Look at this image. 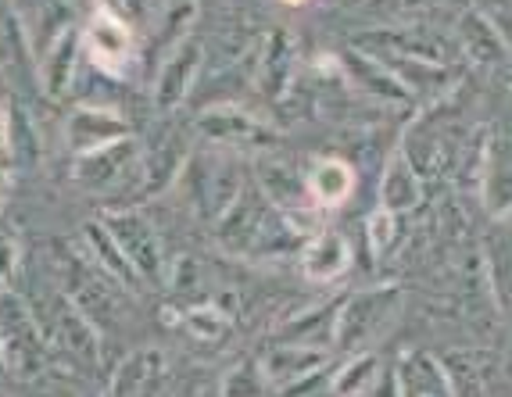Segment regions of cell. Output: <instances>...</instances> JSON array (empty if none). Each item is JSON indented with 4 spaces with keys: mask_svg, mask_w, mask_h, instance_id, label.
Returning a JSON list of instances; mask_svg holds the SVG:
<instances>
[{
    "mask_svg": "<svg viewBox=\"0 0 512 397\" xmlns=\"http://www.w3.org/2000/svg\"><path fill=\"white\" fill-rule=\"evenodd\" d=\"M230 319H233V315H226L219 305H201V308H190L180 322L187 326L190 333H194V337L219 340V337H226V330H230Z\"/></svg>",
    "mask_w": 512,
    "mask_h": 397,
    "instance_id": "27",
    "label": "cell"
},
{
    "mask_svg": "<svg viewBox=\"0 0 512 397\" xmlns=\"http://www.w3.org/2000/svg\"><path fill=\"white\" fill-rule=\"evenodd\" d=\"M0 372H8V369H4V355H0Z\"/></svg>",
    "mask_w": 512,
    "mask_h": 397,
    "instance_id": "36",
    "label": "cell"
},
{
    "mask_svg": "<svg viewBox=\"0 0 512 397\" xmlns=\"http://www.w3.org/2000/svg\"><path fill=\"white\" fill-rule=\"evenodd\" d=\"M308 197L316 208L330 212V208H341L351 194H355V169H351L344 158H319L305 176Z\"/></svg>",
    "mask_w": 512,
    "mask_h": 397,
    "instance_id": "18",
    "label": "cell"
},
{
    "mask_svg": "<svg viewBox=\"0 0 512 397\" xmlns=\"http://www.w3.org/2000/svg\"><path fill=\"white\" fill-rule=\"evenodd\" d=\"M398 305H402V290L398 287H369L344 297L337 305V319H333V344L348 347V351H362L369 340L384 333Z\"/></svg>",
    "mask_w": 512,
    "mask_h": 397,
    "instance_id": "2",
    "label": "cell"
},
{
    "mask_svg": "<svg viewBox=\"0 0 512 397\" xmlns=\"http://www.w3.org/2000/svg\"><path fill=\"white\" fill-rule=\"evenodd\" d=\"M122 136H133V126L122 111L104 108V104H79V108L69 111V119L61 126V140H65V151L72 158L101 151V147L115 144Z\"/></svg>",
    "mask_w": 512,
    "mask_h": 397,
    "instance_id": "7",
    "label": "cell"
},
{
    "mask_svg": "<svg viewBox=\"0 0 512 397\" xmlns=\"http://www.w3.org/2000/svg\"><path fill=\"white\" fill-rule=\"evenodd\" d=\"M54 330H58V340L69 347L72 355L97 362V326L65 294L54 297Z\"/></svg>",
    "mask_w": 512,
    "mask_h": 397,
    "instance_id": "21",
    "label": "cell"
},
{
    "mask_svg": "<svg viewBox=\"0 0 512 397\" xmlns=\"http://www.w3.org/2000/svg\"><path fill=\"white\" fill-rule=\"evenodd\" d=\"M36 76V54L29 40V26L11 0H0V79L11 86Z\"/></svg>",
    "mask_w": 512,
    "mask_h": 397,
    "instance_id": "12",
    "label": "cell"
},
{
    "mask_svg": "<svg viewBox=\"0 0 512 397\" xmlns=\"http://www.w3.org/2000/svg\"><path fill=\"white\" fill-rule=\"evenodd\" d=\"M276 212V204L262 194V186L255 190H240L233 197V204L219 215L215 222V240H219L222 251L233 254H255L258 237H262L265 222Z\"/></svg>",
    "mask_w": 512,
    "mask_h": 397,
    "instance_id": "6",
    "label": "cell"
},
{
    "mask_svg": "<svg viewBox=\"0 0 512 397\" xmlns=\"http://www.w3.org/2000/svg\"><path fill=\"white\" fill-rule=\"evenodd\" d=\"M419 201H423V179H419L409 154L394 151L384 165V179H380V208L402 215L412 212Z\"/></svg>",
    "mask_w": 512,
    "mask_h": 397,
    "instance_id": "16",
    "label": "cell"
},
{
    "mask_svg": "<svg viewBox=\"0 0 512 397\" xmlns=\"http://www.w3.org/2000/svg\"><path fill=\"white\" fill-rule=\"evenodd\" d=\"M187 165V144L180 133L158 136L144 154H140V197H154L169 190L172 179Z\"/></svg>",
    "mask_w": 512,
    "mask_h": 397,
    "instance_id": "14",
    "label": "cell"
},
{
    "mask_svg": "<svg viewBox=\"0 0 512 397\" xmlns=\"http://www.w3.org/2000/svg\"><path fill=\"white\" fill-rule=\"evenodd\" d=\"M140 154H144V144H140L137 136H122V140L101 147V151L76 158L72 179H76V186L90 190V194H111L126 179H140Z\"/></svg>",
    "mask_w": 512,
    "mask_h": 397,
    "instance_id": "4",
    "label": "cell"
},
{
    "mask_svg": "<svg viewBox=\"0 0 512 397\" xmlns=\"http://www.w3.org/2000/svg\"><path fill=\"white\" fill-rule=\"evenodd\" d=\"M283 4H291V8H298V4H305V0H283Z\"/></svg>",
    "mask_w": 512,
    "mask_h": 397,
    "instance_id": "34",
    "label": "cell"
},
{
    "mask_svg": "<svg viewBox=\"0 0 512 397\" xmlns=\"http://www.w3.org/2000/svg\"><path fill=\"white\" fill-rule=\"evenodd\" d=\"M8 104L11 97L4 93V79H0V154H4V129H8Z\"/></svg>",
    "mask_w": 512,
    "mask_h": 397,
    "instance_id": "32",
    "label": "cell"
},
{
    "mask_svg": "<svg viewBox=\"0 0 512 397\" xmlns=\"http://www.w3.org/2000/svg\"><path fill=\"white\" fill-rule=\"evenodd\" d=\"M462 47L470 51V58H477V61H498L502 58V51H505V36L498 33L491 22H487L484 15H480L477 8L473 11H466L462 15Z\"/></svg>",
    "mask_w": 512,
    "mask_h": 397,
    "instance_id": "24",
    "label": "cell"
},
{
    "mask_svg": "<svg viewBox=\"0 0 512 397\" xmlns=\"http://www.w3.org/2000/svg\"><path fill=\"white\" fill-rule=\"evenodd\" d=\"M79 61H83V36H79V26H69L36 54V79H40L43 93L65 97L76 83Z\"/></svg>",
    "mask_w": 512,
    "mask_h": 397,
    "instance_id": "9",
    "label": "cell"
},
{
    "mask_svg": "<svg viewBox=\"0 0 512 397\" xmlns=\"http://www.w3.org/2000/svg\"><path fill=\"white\" fill-rule=\"evenodd\" d=\"M83 247L86 254L94 258V265L101 272H108L111 283H119V287L126 290H140L144 283H140V276L133 272V265L126 262V254L119 251V244H115V237L108 233V226H104V219H90L83 226Z\"/></svg>",
    "mask_w": 512,
    "mask_h": 397,
    "instance_id": "19",
    "label": "cell"
},
{
    "mask_svg": "<svg viewBox=\"0 0 512 397\" xmlns=\"http://www.w3.org/2000/svg\"><path fill=\"white\" fill-rule=\"evenodd\" d=\"M484 197L495 215L512 212V144L498 140L484 154Z\"/></svg>",
    "mask_w": 512,
    "mask_h": 397,
    "instance_id": "22",
    "label": "cell"
},
{
    "mask_svg": "<svg viewBox=\"0 0 512 397\" xmlns=\"http://www.w3.org/2000/svg\"><path fill=\"white\" fill-rule=\"evenodd\" d=\"M366 233H369L373 254H387L394 240H398V215L387 212V208H376V212L366 219Z\"/></svg>",
    "mask_w": 512,
    "mask_h": 397,
    "instance_id": "28",
    "label": "cell"
},
{
    "mask_svg": "<svg viewBox=\"0 0 512 397\" xmlns=\"http://www.w3.org/2000/svg\"><path fill=\"white\" fill-rule=\"evenodd\" d=\"M0 194H4V172H0Z\"/></svg>",
    "mask_w": 512,
    "mask_h": 397,
    "instance_id": "35",
    "label": "cell"
},
{
    "mask_svg": "<svg viewBox=\"0 0 512 397\" xmlns=\"http://www.w3.org/2000/svg\"><path fill=\"white\" fill-rule=\"evenodd\" d=\"M0 208H4V204H0Z\"/></svg>",
    "mask_w": 512,
    "mask_h": 397,
    "instance_id": "37",
    "label": "cell"
},
{
    "mask_svg": "<svg viewBox=\"0 0 512 397\" xmlns=\"http://www.w3.org/2000/svg\"><path fill=\"white\" fill-rule=\"evenodd\" d=\"M162 376H165V355L158 347L133 351V355L115 369V376H111L108 397H151V390L162 383Z\"/></svg>",
    "mask_w": 512,
    "mask_h": 397,
    "instance_id": "17",
    "label": "cell"
},
{
    "mask_svg": "<svg viewBox=\"0 0 512 397\" xmlns=\"http://www.w3.org/2000/svg\"><path fill=\"white\" fill-rule=\"evenodd\" d=\"M205 65V43L194 33L183 36L176 47L162 58V68L154 76V108L158 111H176L194 90L197 76Z\"/></svg>",
    "mask_w": 512,
    "mask_h": 397,
    "instance_id": "8",
    "label": "cell"
},
{
    "mask_svg": "<svg viewBox=\"0 0 512 397\" xmlns=\"http://www.w3.org/2000/svg\"><path fill=\"white\" fill-rule=\"evenodd\" d=\"M265 394H269V380H265L258 358H240L222 376V397H265Z\"/></svg>",
    "mask_w": 512,
    "mask_h": 397,
    "instance_id": "26",
    "label": "cell"
},
{
    "mask_svg": "<svg viewBox=\"0 0 512 397\" xmlns=\"http://www.w3.org/2000/svg\"><path fill=\"white\" fill-rule=\"evenodd\" d=\"M369 394L373 397H402V376H398L394 369H380V376H376Z\"/></svg>",
    "mask_w": 512,
    "mask_h": 397,
    "instance_id": "31",
    "label": "cell"
},
{
    "mask_svg": "<svg viewBox=\"0 0 512 397\" xmlns=\"http://www.w3.org/2000/svg\"><path fill=\"white\" fill-rule=\"evenodd\" d=\"M151 4H154V0H97V8L111 11V15H119L122 22H129V26H140V22H147V15H151Z\"/></svg>",
    "mask_w": 512,
    "mask_h": 397,
    "instance_id": "29",
    "label": "cell"
},
{
    "mask_svg": "<svg viewBox=\"0 0 512 397\" xmlns=\"http://www.w3.org/2000/svg\"><path fill=\"white\" fill-rule=\"evenodd\" d=\"M79 397H108V394H101V390H86V394H79Z\"/></svg>",
    "mask_w": 512,
    "mask_h": 397,
    "instance_id": "33",
    "label": "cell"
},
{
    "mask_svg": "<svg viewBox=\"0 0 512 397\" xmlns=\"http://www.w3.org/2000/svg\"><path fill=\"white\" fill-rule=\"evenodd\" d=\"M79 36H83V54L94 61L97 68L111 72V76H122L137 54V33L129 22H122L119 15H111L104 8H94L90 18L79 26Z\"/></svg>",
    "mask_w": 512,
    "mask_h": 397,
    "instance_id": "5",
    "label": "cell"
},
{
    "mask_svg": "<svg viewBox=\"0 0 512 397\" xmlns=\"http://www.w3.org/2000/svg\"><path fill=\"white\" fill-rule=\"evenodd\" d=\"M326 351L323 347H312V344H276L269 347L258 362H262V372L269 387H280V390H291L298 383H308L316 372L326 369Z\"/></svg>",
    "mask_w": 512,
    "mask_h": 397,
    "instance_id": "11",
    "label": "cell"
},
{
    "mask_svg": "<svg viewBox=\"0 0 512 397\" xmlns=\"http://www.w3.org/2000/svg\"><path fill=\"white\" fill-rule=\"evenodd\" d=\"M294 68H298V40L287 29H273L258 47L255 65V83L262 90V97L280 101L294 83Z\"/></svg>",
    "mask_w": 512,
    "mask_h": 397,
    "instance_id": "10",
    "label": "cell"
},
{
    "mask_svg": "<svg viewBox=\"0 0 512 397\" xmlns=\"http://www.w3.org/2000/svg\"><path fill=\"white\" fill-rule=\"evenodd\" d=\"M40 144H36V129L29 122V111L11 97L8 104V129H4V158L11 165H33Z\"/></svg>",
    "mask_w": 512,
    "mask_h": 397,
    "instance_id": "23",
    "label": "cell"
},
{
    "mask_svg": "<svg viewBox=\"0 0 512 397\" xmlns=\"http://www.w3.org/2000/svg\"><path fill=\"white\" fill-rule=\"evenodd\" d=\"M337 65H341V72L351 79V83L362 86L366 93H373L376 101H405V97H409V90H405V86L398 83L373 54L359 51V47H348Z\"/></svg>",
    "mask_w": 512,
    "mask_h": 397,
    "instance_id": "20",
    "label": "cell"
},
{
    "mask_svg": "<svg viewBox=\"0 0 512 397\" xmlns=\"http://www.w3.org/2000/svg\"><path fill=\"white\" fill-rule=\"evenodd\" d=\"M22 265V251L11 233H0V283H15V272Z\"/></svg>",
    "mask_w": 512,
    "mask_h": 397,
    "instance_id": "30",
    "label": "cell"
},
{
    "mask_svg": "<svg viewBox=\"0 0 512 397\" xmlns=\"http://www.w3.org/2000/svg\"><path fill=\"white\" fill-rule=\"evenodd\" d=\"M0 355L4 369L15 376H36L51 362V340L36 322V312L11 283H0Z\"/></svg>",
    "mask_w": 512,
    "mask_h": 397,
    "instance_id": "1",
    "label": "cell"
},
{
    "mask_svg": "<svg viewBox=\"0 0 512 397\" xmlns=\"http://www.w3.org/2000/svg\"><path fill=\"white\" fill-rule=\"evenodd\" d=\"M197 133L212 140V144H269L273 140V129L258 122L251 111L233 108V104H219V108H208L201 119H197Z\"/></svg>",
    "mask_w": 512,
    "mask_h": 397,
    "instance_id": "13",
    "label": "cell"
},
{
    "mask_svg": "<svg viewBox=\"0 0 512 397\" xmlns=\"http://www.w3.org/2000/svg\"><path fill=\"white\" fill-rule=\"evenodd\" d=\"M301 269L312 283H337L351 269V247L337 229H323L308 240L301 254Z\"/></svg>",
    "mask_w": 512,
    "mask_h": 397,
    "instance_id": "15",
    "label": "cell"
},
{
    "mask_svg": "<svg viewBox=\"0 0 512 397\" xmlns=\"http://www.w3.org/2000/svg\"><path fill=\"white\" fill-rule=\"evenodd\" d=\"M108 233L115 237L119 251L126 254V262L140 276V283H162L169 262H165L162 240L154 233V226L137 212V208H119V212L101 215Z\"/></svg>",
    "mask_w": 512,
    "mask_h": 397,
    "instance_id": "3",
    "label": "cell"
},
{
    "mask_svg": "<svg viewBox=\"0 0 512 397\" xmlns=\"http://www.w3.org/2000/svg\"><path fill=\"white\" fill-rule=\"evenodd\" d=\"M380 376V358L369 355V351H355V355L344 362V369L333 376V394L337 397H359L369 394Z\"/></svg>",
    "mask_w": 512,
    "mask_h": 397,
    "instance_id": "25",
    "label": "cell"
}]
</instances>
